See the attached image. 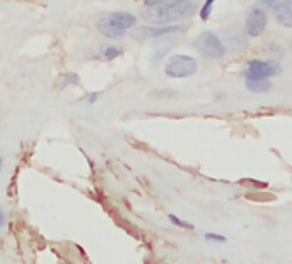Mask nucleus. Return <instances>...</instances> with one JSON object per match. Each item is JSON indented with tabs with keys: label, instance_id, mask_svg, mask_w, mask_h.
Listing matches in <instances>:
<instances>
[{
	"label": "nucleus",
	"instance_id": "20e7f679",
	"mask_svg": "<svg viewBox=\"0 0 292 264\" xmlns=\"http://www.w3.org/2000/svg\"><path fill=\"white\" fill-rule=\"evenodd\" d=\"M282 67L275 60H261V59H253L246 64L243 69L244 79H270L274 76L280 74Z\"/></svg>",
	"mask_w": 292,
	"mask_h": 264
},
{
	"label": "nucleus",
	"instance_id": "dca6fc26",
	"mask_svg": "<svg viewBox=\"0 0 292 264\" xmlns=\"http://www.w3.org/2000/svg\"><path fill=\"white\" fill-rule=\"evenodd\" d=\"M79 83V76H77L75 72H67L61 76V86H72V84H77Z\"/></svg>",
	"mask_w": 292,
	"mask_h": 264
},
{
	"label": "nucleus",
	"instance_id": "f257e3e1",
	"mask_svg": "<svg viewBox=\"0 0 292 264\" xmlns=\"http://www.w3.org/2000/svg\"><path fill=\"white\" fill-rule=\"evenodd\" d=\"M197 4L198 0H161L154 7H143L140 17L152 26H168L192 16Z\"/></svg>",
	"mask_w": 292,
	"mask_h": 264
},
{
	"label": "nucleus",
	"instance_id": "f3484780",
	"mask_svg": "<svg viewBox=\"0 0 292 264\" xmlns=\"http://www.w3.org/2000/svg\"><path fill=\"white\" fill-rule=\"evenodd\" d=\"M97 98H99V95H97V93H89V95L86 96V101L89 105H94L96 101H97Z\"/></svg>",
	"mask_w": 292,
	"mask_h": 264
},
{
	"label": "nucleus",
	"instance_id": "ddd939ff",
	"mask_svg": "<svg viewBox=\"0 0 292 264\" xmlns=\"http://www.w3.org/2000/svg\"><path fill=\"white\" fill-rule=\"evenodd\" d=\"M168 220L171 221L174 227H178V228H184V230H195L193 223L184 221V220H181V218H178L176 215H173V213H169V215H168Z\"/></svg>",
	"mask_w": 292,
	"mask_h": 264
},
{
	"label": "nucleus",
	"instance_id": "1a4fd4ad",
	"mask_svg": "<svg viewBox=\"0 0 292 264\" xmlns=\"http://www.w3.org/2000/svg\"><path fill=\"white\" fill-rule=\"evenodd\" d=\"M96 28H97V31H99L102 36L108 38V40H121V38H125V31H121V29H118L115 24H111V21L106 17H101L99 21L96 23Z\"/></svg>",
	"mask_w": 292,
	"mask_h": 264
},
{
	"label": "nucleus",
	"instance_id": "4468645a",
	"mask_svg": "<svg viewBox=\"0 0 292 264\" xmlns=\"http://www.w3.org/2000/svg\"><path fill=\"white\" fill-rule=\"evenodd\" d=\"M151 98H174L176 93H174L173 89H152L151 93H149Z\"/></svg>",
	"mask_w": 292,
	"mask_h": 264
},
{
	"label": "nucleus",
	"instance_id": "412c9836",
	"mask_svg": "<svg viewBox=\"0 0 292 264\" xmlns=\"http://www.w3.org/2000/svg\"><path fill=\"white\" fill-rule=\"evenodd\" d=\"M222 98H225L222 93H217V95H215V100H222Z\"/></svg>",
	"mask_w": 292,
	"mask_h": 264
},
{
	"label": "nucleus",
	"instance_id": "4be33fe9",
	"mask_svg": "<svg viewBox=\"0 0 292 264\" xmlns=\"http://www.w3.org/2000/svg\"><path fill=\"white\" fill-rule=\"evenodd\" d=\"M0 170H2V158H0Z\"/></svg>",
	"mask_w": 292,
	"mask_h": 264
},
{
	"label": "nucleus",
	"instance_id": "423d86ee",
	"mask_svg": "<svg viewBox=\"0 0 292 264\" xmlns=\"http://www.w3.org/2000/svg\"><path fill=\"white\" fill-rule=\"evenodd\" d=\"M268 26V16L263 9L260 7H253L246 16L244 21V28H246V34L249 38H258L263 34V31Z\"/></svg>",
	"mask_w": 292,
	"mask_h": 264
},
{
	"label": "nucleus",
	"instance_id": "f8f14e48",
	"mask_svg": "<svg viewBox=\"0 0 292 264\" xmlns=\"http://www.w3.org/2000/svg\"><path fill=\"white\" fill-rule=\"evenodd\" d=\"M214 4H215V0H205L203 6L200 7L198 14H200V19H202V21H208L210 19L212 11H214Z\"/></svg>",
	"mask_w": 292,
	"mask_h": 264
},
{
	"label": "nucleus",
	"instance_id": "0eeeda50",
	"mask_svg": "<svg viewBox=\"0 0 292 264\" xmlns=\"http://www.w3.org/2000/svg\"><path fill=\"white\" fill-rule=\"evenodd\" d=\"M272 11H274V19L279 26L292 29V0H280Z\"/></svg>",
	"mask_w": 292,
	"mask_h": 264
},
{
	"label": "nucleus",
	"instance_id": "6e6552de",
	"mask_svg": "<svg viewBox=\"0 0 292 264\" xmlns=\"http://www.w3.org/2000/svg\"><path fill=\"white\" fill-rule=\"evenodd\" d=\"M108 19L111 21V24H115L118 29L121 31H128V29H133L137 26V16L132 12H125V11H116L108 14Z\"/></svg>",
	"mask_w": 292,
	"mask_h": 264
},
{
	"label": "nucleus",
	"instance_id": "9b49d317",
	"mask_svg": "<svg viewBox=\"0 0 292 264\" xmlns=\"http://www.w3.org/2000/svg\"><path fill=\"white\" fill-rule=\"evenodd\" d=\"M121 53H123L121 47H116V45H108V47L101 48L99 57H101L102 60H115V59L120 57Z\"/></svg>",
	"mask_w": 292,
	"mask_h": 264
},
{
	"label": "nucleus",
	"instance_id": "2eb2a0df",
	"mask_svg": "<svg viewBox=\"0 0 292 264\" xmlns=\"http://www.w3.org/2000/svg\"><path fill=\"white\" fill-rule=\"evenodd\" d=\"M203 238L207 242H214V243H224L227 242V237L222 235V233H215V232H207L203 235Z\"/></svg>",
	"mask_w": 292,
	"mask_h": 264
},
{
	"label": "nucleus",
	"instance_id": "a211bd4d",
	"mask_svg": "<svg viewBox=\"0 0 292 264\" xmlns=\"http://www.w3.org/2000/svg\"><path fill=\"white\" fill-rule=\"evenodd\" d=\"M260 2L263 4L265 7H268V9H274V7L277 6V4L280 2V0H260Z\"/></svg>",
	"mask_w": 292,
	"mask_h": 264
},
{
	"label": "nucleus",
	"instance_id": "6ab92c4d",
	"mask_svg": "<svg viewBox=\"0 0 292 264\" xmlns=\"http://www.w3.org/2000/svg\"><path fill=\"white\" fill-rule=\"evenodd\" d=\"M159 2H161V0H143V7H154L157 6Z\"/></svg>",
	"mask_w": 292,
	"mask_h": 264
},
{
	"label": "nucleus",
	"instance_id": "9d476101",
	"mask_svg": "<svg viewBox=\"0 0 292 264\" xmlns=\"http://www.w3.org/2000/svg\"><path fill=\"white\" fill-rule=\"evenodd\" d=\"M244 86L249 93L261 95V93H268L272 89V81L270 79H246Z\"/></svg>",
	"mask_w": 292,
	"mask_h": 264
},
{
	"label": "nucleus",
	"instance_id": "aec40b11",
	"mask_svg": "<svg viewBox=\"0 0 292 264\" xmlns=\"http://www.w3.org/2000/svg\"><path fill=\"white\" fill-rule=\"evenodd\" d=\"M4 221H5V216H4V211L0 210V227L4 225Z\"/></svg>",
	"mask_w": 292,
	"mask_h": 264
},
{
	"label": "nucleus",
	"instance_id": "39448f33",
	"mask_svg": "<svg viewBox=\"0 0 292 264\" xmlns=\"http://www.w3.org/2000/svg\"><path fill=\"white\" fill-rule=\"evenodd\" d=\"M184 28L179 24H168V26H138L132 31V38L138 40V42H145V40H156V38H169L173 34L183 33Z\"/></svg>",
	"mask_w": 292,
	"mask_h": 264
},
{
	"label": "nucleus",
	"instance_id": "7ed1b4c3",
	"mask_svg": "<svg viewBox=\"0 0 292 264\" xmlns=\"http://www.w3.org/2000/svg\"><path fill=\"white\" fill-rule=\"evenodd\" d=\"M193 47L197 48V52L205 59H224L225 55V47L224 42L220 40V36H217L212 31H203L200 33L193 42Z\"/></svg>",
	"mask_w": 292,
	"mask_h": 264
},
{
	"label": "nucleus",
	"instance_id": "f03ea898",
	"mask_svg": "<svg viewBox=\"0 0 292 264\" xmlns=\"http://www.w3.org/2000/svg\"><path fill=\"white\" fill-rule=\"evenodd\" d=\"M198 72V62L192 55L176 53L166 59L164 62V74L171 79H186Z\"/></svg>",
	"mask_w": 292,
	"mask_h": 264
}]
</instances>
